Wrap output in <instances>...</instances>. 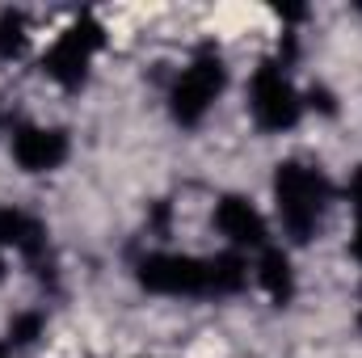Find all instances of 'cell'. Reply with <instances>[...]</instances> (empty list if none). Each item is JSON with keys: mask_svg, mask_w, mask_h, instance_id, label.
Masks as SVG:
<instances>
[{"mask_svg": "<svg viewBox=\"0 0 362 358\" xmlns=\"http://www.w3.org/2000/svg\"><path fill=\"white\" fill-rule=\"evenodd\" d=\"M25 51V13L4 8L0 13V59H17Z\"/></svg>", "mask_w": 362, "mask_h": 358, "instance_id": "11", "label": "cell"}, {"mask_svg": "<svg viewBox=\"0 0 362 358\" xmlns=\"http://www.w3.org/2000/svg\"><path fill=\"white\" fill-rule=\"evenodd\" d=\"M101 42H105V30H101L93 17H76V21L55 38V47L42 55V72H47L51 81H59L64 89H81L85 76H89V59L101 51Z\"/></svg>", "mask_w": 362, "mask_h": 358, "instance_id": "3", "label": "cell"}, {"mask_svg": "<svg viewBox=\"0 0 362 358\" xmlns=\"http://www.w3.org/2000/svg\"><path fill=\"white\" fill-rule=\"evenodd\" d=\"M228 89V68L223 59L206 47L194 55L189 68H181V76L173 81V93H169V110L181 127H198L202 114L215 105V97Z\"/></svg>", "mask_w": 362, "mask_h": 358, "instance_id": "2", "label": "cell"}, {"mask_svg": "<svg viewBox=\"0 0 362 358\" xmlns=\"http://www.w3.org/2000/svg\"><path fill=\"white\" fill-rule=\"evenodd\" d=\"M215 228H219L232 245H240V249H266V219H262V211H257L249 198H240V194H223V198H219V207H215Z\"/></svg>", "mask_w": 362, "mask_h": 358, "instance_id": "7", "label": "cell"}, {"mask_svg": "<svg viewBox=\"0 0 362 358\" xmlns=\"http://www.w3.org/2000/svg\"><path fill=\"white\" fill-rule=\"evenodd\" d=\"M13 161L25 173H51L68 161V131L59 127H17L13 131Z\"/></svg>", "mask_w": 362, "mask_h": 358, "instance_id": "6", "label": "cell"}, {"mask_svg": "<svg viewBox=\"0 0 362 358\" xmlns=\"http://www.w3.org/2000/svg\"><path fill=\"white\" fill-rule=\"evenodd\" d=\"M0 358H4V350H0Z\"/></svg>", "mask_w": 362, "mask_h": 358, "instance_id": "18", "label": "cell"}, {"mask_svg": "<svg viewBox=\"0 0 362 358\" xmlns=\"http://www.w3.org/2000/svg\"><path fill=\"white\" fill-rule=\"evenodd\" d=\"M350 249H354V258L362 262V215H358V232H354V245H350Z\"/></svg>", "mask_w": 362, "mask_h": 358, "instance_id": "15", "label": "cell"}, {"mask_svg": "<svg viewBox=\"0 0 362 358\" xmlns=\"http://www.w3.org/2000/svg\"><path fill=\"white\" fill-rule=\"evenodd\" d=\"M0 274H4V262H0Z\"/></svg>", "mask_w": 362, "mask_h": 358, "instance_id": "17", "label": "cell"}, {"mask_svg": "<svg viewBox=\"0 0 362 358\" xmlns=\"http://www.w3.org/2000/svg\"><path fill=\"white\" fill-rule=\"evenodd\" d=\"M329 178L320 169H308L299 161H282L274 169V202H278V219L286 228V236L295 245H308L316 236V224L329 207Z\"/></svg>", "mask_w": 362, "mask_h": 358, "instance_id": "1", "label": "cell"}, {"mask_svg": "<svg viewBox=\"0 0 362 358\" xmlns=\"http://www.w3.org/2000/svg\"><path fill=\"white\" fill-rule=\"evenodd\" d=\"M350 202H354V211L362 215V165L354 169V178H350Z\"/></svg>", "mask_w": 362, "mask_h": 358, "instance_id": "14", "label": "cell"}, {"mask_svg": "<svg viewBox=\"0 0 362 358\" xmlns=\"http://www.w3.org/2000/svg\"><path fill=\"white\" fill-rule=\"evenodd\" d=\"M308 105L320 110V114H337V97L325 89V85H312V89H308Z\"/></svg>", "mask_w": 362, "mask_h": 358, "instance_id": "13", "label": "cell"}, {"mask_svg": "<svg viewBox=\"0 0 362 358\" xmlns=\"http://www.w3.org/2000/svg\"><path fill=\"white\" fill-rule=\"evenodd\" d=\"M249 105H253V118H257L262 131H291L299 122V114H303V97L282 76L278 64H262L257 68Z\"/></svg>", "mask_w": 362, "mask_h": 358, "instance_id": "4", "label": "cell"}, {"mask_svg": "<svg viewBox=\"0 0 362 358\" xmlns=\"http://www.w3.org/2000/svg\"><path fill=\"white\" fill-rule=\"evenodd\" d=\"M358 329H362V312H358Z\"/></svg>", "mask_w": 362, "mask_h": 358, "instance_id": "16", "label": "cell"}, {"mask_svg": "<svg viewBox=\"0 0 362 358\" xmlns=\"http://www.w3.org/2000/svg\"><path fill=\"white\" fill-rule=\"evenodd\" d=\"M42 312H21V316H13L8 321V346H34L38 337H42Z\"/></svg>", "mask_w": 362, "mask_h": 358, "instance_id": "12", "label": "cell"}, {"mask_svg": "<svg viewBox=\"0 0 362 358\" xmlns=\"http://www.w3.org/2000/svg\"><path fill=\"white\" fill-rule=\"evenodd\" d=\"M257 278H262L266 295H270L278 308H286V304L295 299V274H291V258H286L282 249H274V245H266V249H262Z\"/></svg>", "mask_w": 362, "mask_h": 358, "instance_id": "9", "label": "cell"}, {"mask_svg": "<svg viewBox=\"0 0 362 358\" xmlns=\"http://www.w3.org/2000/svg\"><path fill=\"white\" fill-rule=\"evenodd\" d=\"M135 278L152 295H206V262L185 253H152L139 262Z\"/></svg>", "mask_w": 362, "mask_h": 358, "instance_id": "5", "label": "cell"}, {"mask_svg": "<svg viewBox=\"0 0 362 358\" xmlns=\"http://www.w3.org/2000/svg\"><path fill=\"white\" fill-rule=\"evenodd\" d=\"M0 249H17L25 253L34 266H42V253H47V228L21 211V207H0Z\"/></svg>", "mask_w": 362, "mask_h": 358, "instance_id": "8", "label": "cell"}, {"mask_svg": "<svg viewBox=\"0 0 362 358\" xmlns=\"http://www.w3.org/2000/svg\"><path fill=\"white\" fill-rule=\"evenodd\" d=\"M249 282V266L240 253H219L206 262V295H236Z\"/></svg>", "mask_w": 362, "mask_h": 358, "instance_id": "10", "label": "cell"}]
</instances>
